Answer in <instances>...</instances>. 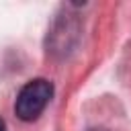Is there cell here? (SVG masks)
Wrapping results in <instances>:
<instances>
[{
	"label": "cell",
	"mask_w": 131,
	"mask_h": 131,
	"mask_svg": "<svg viewBox=\"0 0 131 131\" xmlns=\"http://www.w3.org/2000/svg\"><path fill=\"white\" fill-rule=\"evenodd\" d=\"M53 96V84L45 78H35L27 82L14 100V113L20 121H35L49 104Z\"/></svg>",
	"instance_id": "obj_1"
},
{
	"label": "cell",
	"mask_w": 131,
	"mask_h": 131,
	"mask_svg": "<svg viewBox=\"0 0 131 131\" xmlns=\"http://www.w3.org/2000/svg\"><path fill=\"white\" fill-rule=\"evenodd\" d=\"M80 39V20L78 14H72L63 8V14L53 18V25L47 33V51L55 57H68Z\"/></svg>",
	"instance_id": "obj_2"
},
{
	"label": "cell",
	"mask_w": 131,
	"mask_h": 131,
	"mask_svg": "<svg viewBox=\"0 0 131 131\" xmlns=\"http://www.w3.org/2000/svg\"><path fill=\"white\" fill-rule=\"evenodd\" d=\"M88 131H108V129H104V127H92V129H88Z\"/></svg>",
	"instance_id": "obj_3"
},
{
	"label": "cell",
	"mask_w": 131,
	"mask_h": 131,
	"mask_svg": "<svg viewBox=\"0 0 131 131\" xmlns=\"http://www.w3.org/2000/svg\"><path fill=\"white\" fill-rule=\"evenodd\" d=\"M0 131H6V123H4L2 119H0Z\"/></svg>",
	"instance_id": "obj_4"
}]
</instances>
